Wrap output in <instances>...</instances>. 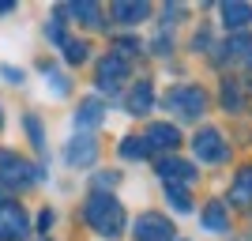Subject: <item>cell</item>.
<instances>
[{"instance_id":"19","label":"cell","mask_w":252,"mask_h":241,"mask_svg":"<svg viewBox=\"0 0 252 241\" xmlns=\"http://www.w3.org/2000/svg\"><path fill=\"white\" fill-rule=\"evenodd\" d=\"M121 158H128V162H139V158H147V143H143L139 136L121 139Z\"/></svg>"},{"instance_id":"28","label":"cell","mask_w":252,"mask_h":241,"mask_svg":"<svg viewBox=\"0 0 252 241\" xmlns=\"http://www.w3.org/2000/svg\"><path fill=\"white\" fill-rule=\"evenodd\" d=\"M249 87H252V57H249Z\"/></svg>"},{"instance_id":"1","label":"cell","mask_w":252,"mask_h":241,"mask_svg":"<svg viewBox=\"0 0 252 241\" xmlns=\"http://www.w3.org/2000/svg\"><path fill=\"white\" fill-rule=\"evenodd\" d=\"M87 222H91V230L102 234V238H121L125 234V207L117 204V196L109 192H94V196L87 200Z\"/></svg>"},{"instance_id":"5","label":"cell","mask_w":252,"mask_h":241,"mask_svg":"<svg viewBox=\"0 0 252 241\" xmlns=\"http://www.w3.org/2000/svg\"><path fill=\"white\" fill-rule=\"evenodd\" d=\"M192 151H196V158H203V162H222V158H226V143H222L219 128H203V132H196Z\"/></svg>"},{"instance_id":"3","label":"cell","mask_w":252,"mask_h":241,"mask_svg":"<svg viewBox=\"0 0 252 241\" xmlns=\"http://www.w3.org/2000/svg\"><path fill=\"white\" fill-rule=\"evenodd\" d=\"M166 109H173L185 121H196V117L207 113V95H203L200 87H177V91L166 95Z\"/></svg>"},{"instance_id":"27","label":"cell","mask_w":252,"mask_h":241,"mask_svg":"<svg viewBox=\"0 0 252 241\" xmlns=\"http://www.w3.org/2000/svg\"><path fill=\"white\" fill-rule=\"evenodd\" d=\"M11 8H15V4H8V0H0V15H8Z\"/></svg>"},{"instance_id":"21","label":"cell","mask_w":252,"mask_h":241,"mask_svg":"<svg viewBox=\"0 0 252 241\" xmlns=\"http://www.w3.org/2000/svg\"><path fill=\"white\" fill-rule=\"evenodd\" d=\"M87 53H91V45H87V42H64V57H68L72 64H83Z\"/></svg>"},{"instance_id":"13","label":"cell","mask_w":252,"mask_h":241,"mask_svg":"<svg viewBox=\"0 0 252 241\" xmlns=\"http://www.w3.org/2000/svg\"><path fill=\"white\" fill-rule=\"evenodd\" d=\"M230 204L237 207H249L252 204V166H245L237 177H233V189H230Z\"/></svg>"},{"instance_id":"15","label":"cell","mask_w":252,"mask_h":241,"mask_svg":"<svg viewBox=\"0 0 252 241\" xmlns=\"http://www.w3.org/2000/svg\"><path fill=\"white\" fill-rule=\"evenodd\" d=\"M203 226L215 230V234H222L226 226H230V215H226V204H222V200H211V204H207V211H203Z\"/></svg>"},{"instance_id":"26","label":"cell","mask_w":252,"mask_h":241,"mask_svg":"<svg viewBox=\"0 0 252 241\" xmlns=\"http://www.w3.org/2000/svg\"><path fill=\"white\" fill-rule=\"evenodd\" d=\"M94 185H98V192H102V189H113V185H117V173H98Z\"/></svg>"},{"instance_id":"11","label":"cell","mask_w":252,"mask_h":241,"mask_svg":"<svg viewBox=\"0 0 252 241\" xmlns=\"http://www.w3.org/2000/svg\"><path fill=\"white\" fill-rule=\"evenodd\" d=\"M147 15H151L147 0H136V4H132V0H117V4H113V19L125 23V27H136V23H143Z\"/></svg>"},{"instance_id":"7","label":"cell","mask_w":252,"mask_h":241,"mask_svg":"<svg viewBox=\"0 0 252 241\" xmlns=\"http://www.w3.org/2000/svg\"><path fill=\"white\" fill-rule=\"evenodd\" d=\"M27 234V211L19 204H4L0 207V241H19Z\"/></svg>"},{"instance_id":"17","label":"cell","mask_w":252,"mask_h":241,"mask_svg":"<svg viewBox=\"0 0 252 241\" xmlns=\"http://www.w3.org/2000/svg\"><path fill=\"white\" fill-rule=\"evenodd\" d=\"M245 53H252V34H237V38H230V42L222 45V61H237V57H245Z\"/></svg>"},{"instance_id":"4","label":"cell","mask_w":252,"mask_h":241,"mask_svg":"<svg viewBox=\"0 0 252 241\" xmlns=\"http://www.w3.org/2000/svg\"><path fill=\"white\" fill-rule=\"evenodd\" d=\"M136 241H173V226L166 222V215H155V211H147V215H139L136 219Z\"/></svg>"},{"instance_id":"16","label":"cell","mask_w":252,"mask_h":241,"mask_svg":"<svg viewBox=\"0 0 252 241\" xmlns=\"http://www.w3.org/2000/svg\"><path fill=\"white\" fill-rule=\"evenodd\" d=\"M151 102H155V91H151L147 79H139L136 91L128 95V109H132V113H151Z\"/></svg>"},{"instance_id":"2","label":"cell","mask_w":252,"mask_h":241,"mask_svg":"<svg viewBox=\"0 0 252 241\" xmlns=\"http://www.w3.org/2000/svg\"><path fill=\"white\" fill-rule=\"evenodd\" d=\"M38 177H42V173H38L27 158L11 155V151H0V185H8V189H27V185H34Z\"/></svg>"},{"instance_id":"24","label":"cell","mask_w":252,"mask_h":241,"mask_svg":"<svg viewBox=\"0 0 252 241\" xmlns=\"http://www.w3.org/2000/svg\"><path fill=\"white\" fill-rule=\"evenodd\" d=\"M222 98H226V105H230V109H241V91H237V87H233V83H226V91H222Z\"/></svg>"},{"instance_id":"8","label":"cell","mask_w":252,"mask_h":241,"mask_svg":"<svg viewBox=\"0 0 252 241\" xmlns=\"http://www.w3.org/2000/svg\"><path fill=\"white\" fill-rule=\"evenodd\" d=\"M128 75V61H121L117 53H105V61L98 64V83H102V91H117V87L125 83Z\"/></svg>"},{"instance_id":"14","label":"cell","mask_w":252,"mask_h":241,"mask_svg":"<svg viewBox=\"0 0 252 241\" xmlns=\"http://www.w3.org/2000/svg\"><path fill=\"white\" fill-rule=\"evenodd\" d=\"M102 113H105V105L98 102V98H83L79 113H75V128H94V125H102Z\"/></svg>"},{"instance_id":"12","label":"cell","mask_w":252,"mask_h":241,"mask_svg":"<svg viewBox=\"0 0 252 241\" xmlns=\"http://www.w3.org/2000/svg\"><path fill=\"white\" fill-rule=\"evenodd\" d=\"M222 23H226L230 31H245L252 23V4H237V0L222 4Z\"/></svg>"},{"instance_id":"10","label":"cell","mask_w":252,"mask_h":241,"mask_svg":"<svg viewBox=\"0 0 252 241\" xmlns=\"http://www.w3.org/2000/svg\"><path fill=\"white\" fill-rule=\"evenodd\" d=\"M143 143H147V151H173V147L181 143V132L173 125H151Z\"/></svg>"},{"instance_id":"29","label":"cell","mask_w":252,"mask_h":241,"mask_svg":"<svg viewBox=\"0 0 252 241\" xmlns=\"http://www.w3.org/2000/svg\"><path fill=\"white\" fill-rule=\"evenodd\" d=\"M0 128H4V117H0Z\"/></svg>"},{"instance_id":"20","label":"cell","mask_w":252,"mask_h":241,"mask_svg":"<svg viewBox=\"0 0 252 241\" xmlns=\"http://www.w3.org/2000/svg\"><path fill=\"white\" fill-rule=\"evenodd\" d=\"M166 196H169V204L185 215V211H192V200H189V189H177V185H166Z\"/></svg>"},{"instance_id":"6","label":"cell","mask_w":252,"mask_h":241,"mask_svg":"<svg viewBox=\"0 0 252 241\" xmlns=\"http://www.w3.org/2000/svg\"><path fill=\"white\" fill-rule=\"evenodd\" d=\"M158 173H162V185H177V189H189L196 181V166H189L185 158H162Z\"/></svg>"},{"instance_id":"23","label":"cell","mask_w":252,"mask_h":241,"mask_svg":"<svg viewBox=\"0 0 252 241\" xmlns=\"http://www.w3.org/2000/svg\"><path fill=\"white\" fill-rule=\"evenodd\" d=\"M27 132H31L34 147H38V151H45V139H42V128H38V117H27Z\"/></svg>"},{"instance_id":"18","label":"cell","mask_w":252,"mask_h":241,"mask_svg":"<svg viewBox=\"0 0 252 241\" xmlns=\"http://www.w3.org/2000/svg\"><path fill=\"white\" fill-rule=\"evenodd\" d=\"M68 11H72L75 19H83L87 27H102V11H98V4H91V0H79V4H72Z\"/></svg>"},{"instance_id":"9","label":"cell","mask_w":252,"mask_h":241,"mask_svg":"<svg viewBox=\"0 0 252 241\" xmlns=\"http://www.w3.org/2000/svg\"><path fill=\"white\" fill-rule=\"evenodd\" d=\"M64 158H68V166H91V162L98 158L94 136H91V132H79V136L68 143V155H64Z\"/></svg>"},{"instance_id":"25","label":"cell","mask_w":252,"mask_h":241,"mask_svg":"<svg viewBox=\"0 0 252 241\" xmlns=\"http://www.w3.org/2000/svg\"><path fill=\"white\" fill-rule=\"evenodd\" d=\"M49 83H53V95H64V91H68V79H64L61 72H49Z\"/></svg>"},{"instance_id":"22","label":"cell","mask_w":252,"mask_h":241,"mask_svg":"<svg viewBox=\"0 0 252 241\" xmlns=\"http://www.w3.org/2000/svg\"><path fill=\"white\" fill-rule=\"evenodd\" d=\"M49 38H53L57 45H64V42H68V38H64V23H61V11H57V15L49 19Z\"/></svg>"},{"instance_id":"30","label":"cell","mask_w":252,"mask_h":241,"mask_svg":"<svg viewBox=\"0 0 252 241\" xmlns=\"http://www.w3.org/2000/svg\"><path fill=\"white\" fill-rule=\"evenodd\" d=\"M38 241H49V238H38Z\"/></svg>"}]
</instances>
